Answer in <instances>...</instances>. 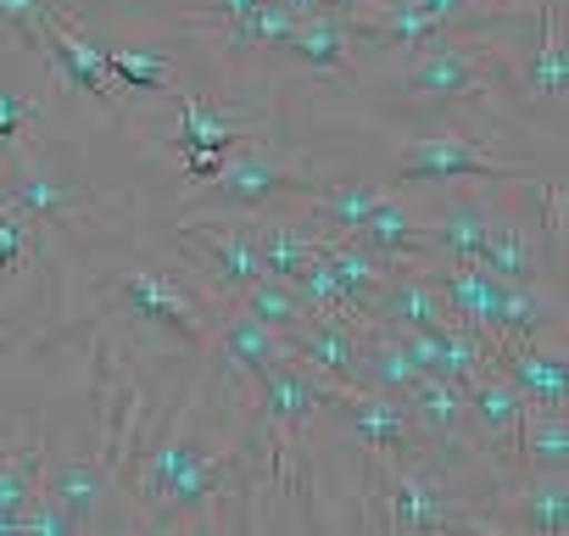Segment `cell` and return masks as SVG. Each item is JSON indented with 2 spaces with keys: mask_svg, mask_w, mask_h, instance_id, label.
<instances>
[{
  "mask_svg": "<svg viewBox=\"0 0 569 536\" xmlns=\"http://www.w3.org/2000/svg\"><path fill=\"white\" fill-rule=\"evenodd\" d=\"M358 246H369L386 268H402V262H419V218L397 201V196H380L363 218H358V229H347Z\"/></svg>",
  "mask_w": 569,
  "mask_h": 536,
  "instance_id": "20",
  "label": "cell"
},
{
  "mask_svg": "<svg viewBox=\"0 0 569 536\" xmlns=\"http://www.w3.org/2000/svg\"><path fill=\"white\" fill-rule=\"evenodd\" d=\"M491 229V207L452 201L436 218H419V262H475Z\"/></svg>",
  "mask_w": 569,
  "mask_h": 536,
  "instance_id": "17",
  "label": "cell"
},
{
  "mask_svg": "<svg viewBox=\"0 0 569 536\" xmlns=\"http://www.w3.org/2000/svg\"><path fill=\"white\" fill-rule=\"evenodd\" d=\"M179 246H184V268H190V275H196L223 308H234V297L262 275L257 246H251V224H234L229 212H207V218L184 212Z\"/></svg>",
  "mask_w": 569,
  "mask_h": 536,
  "instance_id": "5",
  "label": "cell"
},
{
  "mask_svg": "<svg viewBox=\"0 0 569 536\" xmlns=\"http://www.w3.org/2000/svg\"><path fill=\"white\" fill-rule=\"evenodd\" d=\"M480 101H519L513 40L497 34H441L408 51L402 79L391 85V118H430Z\"/></svg>",
  "mask_w": 569,
  "mask_h": 536,
  "instance_id": "2",
  "label": "cell"
},
{
  "mask_svg": "<svg viewBox=\"0 0 569 536\" xmlns=\"http://www.w3.org/2000/svg\"><path fill=\"white\" fill-rule=\"evenodd\" d=\"M246 140L240 129V107H207L201 96L179 101V123H173V151L179 157H229Z\"/></svg>",
  "mask_w": 569,
  "mask_h": 536,
  "instance_id": "19",
  "label": "cell"
},
{
  "mask_svg": "<svg viewBox=\"0 0 569 536\" xmlns=\"http://www.w3.org/2000/svg\"><path fill=\"white\" fill-rule=\"evenodd\" d=\"M212 347H218V358H223L229 386H257V375L284 358V336L268 330V325H257V319L240 314V308H223V314L212 319Z\"/></svg>",
  "mask_w": 569,
  "mask_h": 536,
  "instance_id": "16",
  "label": "cell"
},
{
  "mask_svg": "<svg viewBox=\"0 0 569 536\" xmlns=\"http://www.w3.org/2000/svg\"><path fill=\"white\" fill-rule=\"evenodd\" d=\"M452 179H486V185H530V162L480 151L458 129H436L425 140H408V151L391 162V185H452Z\"/></svg>",
  "mask_w": 569,
  "mask_h": 536,
  "instance_id": "6",
  "label": "cell"
},
{
  "mask_svg": "<svg viewBox=\"0 0 569 536\" xmlns=\"http://www.w3.org/2000/svg\"><path fill=\"white\" fill-rule=\"evenodd\" d=\"M491 525L497 530H536L563 536L569 530V469H513L491 486Z\"/></svg>",
  "mask_w": 569,
  "mask_h": 536,
  "instance_id": "8",
  "label": "cell"
},
{
  "mask_svg": "<svg viewBox=\"0 0 569 536\" xmlns=\"http://www.w3.org/2000/svg\"><path fill=\"white\" fill-rule=\"evenodd\" d=\"M40 18H46V0H0V40L40 51Z\"/></svg>",
  "mask_w": 569,
  "mask_h": 536,
  "instance_id": "24",
  "label": "cell"
},
{
  "mask_svg": "<svg viewBox=\"0 0 569 536\" xmlns=\"http://www.w3.org/2000/svg\"><path fill=\"white\" fill-rule=\"evenodd\" d=\"M40 492L68 514L73 530H96L107 525V503L118 497L107 464L96 447H68L62 458H46V475H40Z\"/></svg>",
  "mask_w": 569,
  "mask_h": 536,
  "instance_id": "9",
  "label": "cell"
},
{
  "mask_svg": "<svg viewBox=\"0 0 569 536\" xmlns=\"http://www.w3.org/2000/svg\"><path fill=\"white\" fill-rule=\"evenodd\" d=\"M196 408V386L179 391L168 425L157 430V441L146 447V458L134 464L129 497L146 508V530H184V525H223V503H234L246 492V469H251V447H229L207 430L190 425Z\"/></svg>",
  "mask_w": 569,
  "mask_h": 536,
  "instance_id": "1",
  "label": "cell"
},
{
  "mask_svg": "<svg viewBox=\"0 0 569 536\" xmlns=\"http://www.w3.org/2000/svg\"><path fill=\"white\" fill-rule=\"evenodd\" d=\"M101 62H107V79L134 96H162L173 85V62L157 51H101Z\"/></svg>",
  "mask_w": 569,
  "mask_h": 536,
  "instance_id": "23",
  "label": "cell"
},
{
  "mask_svg": "<svg viewBox=\"0 0 569 536\" xmlns=\"http://www.w3.org/2000/svg\"><path fill=\"white\" fill-rule=\"evenodd\" d=\"M34 112H40L34 101H23V96H7V90H0V151H12V146H18V135H23V123H29Z\"/></svg>",
  "mask_w": 569,
  "mask_h": 536,
  "instance_id": "26",
  "label": "cell"
},
{
  "mask_svg": "<svg viewBox=\"0 0 569 536\" xmlns=\"http://www.w3.org/2000/svg\"><path fill=\"white\" fill-rule=\"evenodd\" d=\"M302 207V201H297ZM319 218L302 207V218L297 212H273L268 207V218L262 224H251V246H257V262H262V275H279V280H291L297 268L313 257V246H319Z\"/></svg>",
  "mask_w": 569,
  "mask_h": 536,
  "instance_id": "18",
  "label": "cell"
},
{
  "mask_svg": "<svg viewBox=\"0 0 569 536\" xmlns=\"http://www.w3.org/2000/svg\"><path fill=\"white\" fill-rule=\"evenodd\" d=\"M508 7H536V0H508Z\"/></svg>",
  "mask_w": 569,
  "mask_h": 536,
  "instance_id": "28",
  "label": "cell"
},
{
  "mask_svg": "<svg viewBox=\"0 0 569 536\" xmlns=\"http://www.w3.org/2000/svg\"><path fill=\"white\" fill-rule=\"evenodd\" d=\"M279 57H291L302 73L313 79H330V73H347L352 57H358V40H352V18L341 7H325V12H302L291 23V34L279 40Z\"/></svg>",
  "mask_w": 569,
  "mask_h": 536,
  "instance_id": "14",
  "label": "cell"
},
{
  "mask_svg": "<svg viewBox=\"0 0 569 536\" xmlns=\"http://www.w3.org/2000/svg\"><path fill=\"white\" fill-rule=\"evenodd\" d=\"M18 536H73V525H68V514L46 492H34L29 508H23V519H18Z\"/></svg>",
  "mask_w": 569,
  "mask_h": 536,
  "instance_id": "25",
  "label": "cell"
},
{
  "mask_svg": "<svg viewBox=\"0 0 569 536\" xmlns=\"http://www.w3.org/2000/svg\"><path fill=\"white\" fill-rule=\"evenodd\" d=\"M513 469H569V425H563V408H547V414H530V419H525Z\"/></svg>",
  "mask_w": 569,
  "mask_h": 536,
  "instance_id": "22",
  "label": "cell"
},
{
  "mask_svg": "<svg viewBox=\"0 0 569 536\" xmlns=\"http://www.w3.org/2000/svg\"><path fill=\"white\" fill-rule=\"evenodd\" d=\"M341 414V425L352 430V441L375 458H419L425 441L402 408V397H386V391H330V403Z\"/></svg>",
  "mask_w": 569,
  "mask_h": 536,
  "instance_id": "10",
  "label": "cell"
},
{
  "mask_svg": "<svg viewBox=\"0 0 569 536\" xmlns=\"http://www.w3.org/2000/svg\"><path fill=\"white\" fill-rule=\"evenodd\" d=\"M234 308H240V314H251L257 325L279 330V336L291 330V325H302V314H308V308H302V297L291 291V280H279V275H257V280L234 297Z\"/></svg>",
  "mask_w": 569,
  "mask_h": 536,
  "instance_id": "21",
  "label": "cell"
},
{
  "mask_svg": "<svg viewBox=\"0 0 569 536\" xmlns=\"http://www.w3.org/2000/svg\"><path fill=\"white\" fill-rule=\"evenodd\" d=\"M18 336H23V330H18V325H12V330H0V358H7V353H12V347H18Z\"/></svg>",
  "mask_w": 569,
  "mask_h": 536,
  "instance_id": "27",
  "label": "cell"
},
{
  "mask_svg": "<svg viewBox=\"0 0 569 536\" xmlns=\"http://www.w3.org/2000/svg\"><path fill=\"white\" fill-rule=\"evenodd\" d=\"M319 185L313 168H284L268 151H229L212 179L196 185L184 212H268L284 201H302Z\"/></svg>",
  "mask_w": 569,
  "mask_h": 536,
  "instance_id": "3",
  "label": "cell"
},
{
  "mask_svg": "<svg viewBox=\"0 0 569 536\" xmlns=\"http://www.w3.org/2000/svg\"><path fill=\"white\" fill-rule=\"evenodd\" d=\"M491 369L525 397L530 414L563 408V330L536 336V341H497Z\"/></svg>",
  "mask_w": 569,
  "mask_h": 536,
  "instance_id": "13",
  "label": "cell"
},
{
  "mask_svg": "<svg viewBox=\"0 0 569 536\" xmlns=\"http://www.w3.org/2000/svg\"><path fill=\"white\" fill-rule=\"evenodd\" d=\"M0 207L29 218L34 229H79V224H101L107 201L90 185L73 179H51L29 151H0Z\"/></svg>",
  "mask_w": 569,
  "mask_h": 536,
  "instance_id": "4",
  "label": "cell"
},
{
  "mask_svg": "<svg viewBox=\"0 0 569 536\" xmlns=\"http://www.w3.org/2000/svg\"><path fill=\"white\" fill-rule=\"evenodd\" d=\"M284 353L302 369H313L319 380H330L336 391H363L358 386V353H363V319L325 308V314H302V325L284 330Z\"/></svg>",
  "mask_w": 569,
  "mask_h": 536,
  "instance_id": "7",
  "label": "cell"
},
{
  "mask_svg": "<svg viewBox=\"0 0 569 536\" xmlns=\"http://www.w3.org/2000/svg\"><path fill=\"white\" fill-rule=\"evenodd\" d=\"M40 57L51 62V73L68 85V90H79V96H90L101 112H112L118 118V85L107 79V62H101V46H90L51 0H46V18H40Z\"/></svg>",
  "mask_w": 569,
  "mask_h": 536,
  "instance_id": "12",
  "label": "cell"
},
{
  "mask_svg": "<svg viewBox=\"0 0 569 536\" xmlns=\"http://www.w3.org/2000/svg\"><path fill=\"white\" fill-rule=\"evenodd\" d=\"M536 46H530V57L519 62V101L536 112H547V118H558V107H563V90H569V73H563V12H558V0H541L536 7Z\"/></svg>",
  "mask_w": 569,
  "mask_h": 536,
  "instance_id": "15",
  "label": "cell"
},
{
  "mask_svg": "<svg viewBox=\"0 0 569 536\" xmlns=\"http://www.w3.org/2000/svg\"><path fill=\"white\" fill-rule=\"evenodd\" d=\"M46 458H51L46 419H34V414L7 419V430H0V536H18V519H23L29 497L40 492Z\"/></svg>",
  "mask_w": 569,
  "mask_h": 536,
  "instance_id": "11",
  "label": "cell"
}]
</instances>
